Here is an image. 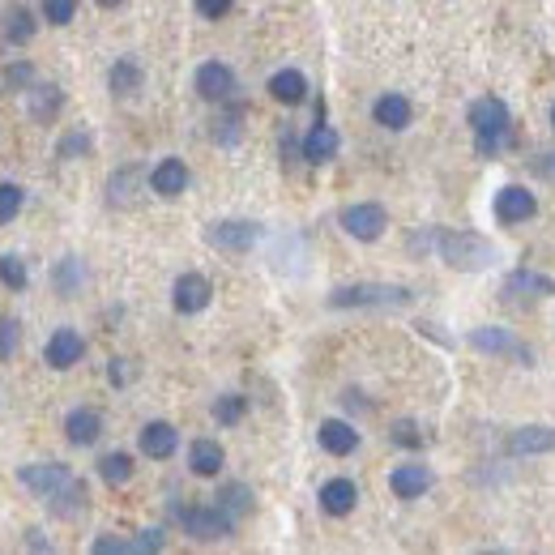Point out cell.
I'll return each instance as SVG.
<instances>
[{"mask_svg": "<svg viewBox=\"0 0 555 555\" xmlns=\"http://www.w3.org/2000/svg\"><path fill=\"white\" fill-rule=\"evenodd\" d=\"M133 551H163V530H141V538H133Z\"/></svg>", "mask_w": 555, "mask_h": 555, "instance_id": "7bdbcfd3", "label": "cell"}, {"mask_svg": "<svg viewBox=\"0 0 555 555\" xmlns=\"http://www.w3.org/2000/svg\"><path fill=\"white\" fill-rule=\"evenodd\" d=\"M0 287H9V291L30 287V269H26V261L18 257V252H5V257H0Z\"/></svg>", "mask_w": 555, "mask_h": 555, "instance_id": "4dcf8cb0", "label": "cell"}, {"mask_svg": "<svg viewBox=\"0 0 555 555\" xmlns=\"http://www.w3.org/2000/svg\"><path fill=\"white\" fill-rule=\"evenodd\" d=\"M214 299V287L205 274H180L176 287H171V304H176L180 316H193V312H205Z\"/></svg>", "mask_w": 555, "mask_h": 555, "instance_id": "30bf717a", "label": "cell"}, {"mask_svg": "<svg viewBox=\"0 0 555 555\" xmlns=\"http://www.w3.org/2000/svg\"><path fill=\"white\" fill-rule=\"evenodd\" d=\"M244 410H248V398H240V393H222V398L214 402V419L222 427H235L244 419Z\"/></svg>", "mask_w": 555, "mask_h": 555, "instance_id": "836d02e7", "label": "cell"}, {"mask_svg": "<svg viewBox=\"0 0 555 555\" xmlns=\"http://www.w3.org/2000/svg\"><path fill=\"white\" fill-rule=\"evenodd\" d=\"M338 227L351 235V240L372 244V240L385 235L389 214H385V205H376V201H359V205H346V210L338 214Z\"/></svg>", "mask_w": 555, "mask_h": 555, "instance_id": "277c9868", "label": "cell"}, {"mask_svg": "<svg viewBox=\"0 0 555 555\" xmlns=\"http://www.w3.org/2000/svg\"><path fill=\"white\" fill-rule=\"evenodd\" d=\"M26 107H30V116H35L39 124H47V120H56V111L65 107V94H60V86H30L26 90Z\"/></svg>", "mask_w": 555, "mask_h": 555, "instance_id": "cb8c5ba5", "label": "cell"}, {"mask_svg": "<svg viewBox=\"0 0 555 555\" xmlns=\"http://www.w3.org/2000/svg\"><path fill=\"white\" fill-rule=\"evenodd\" d=\"M188 167H184V158H163V163H158L154 171H150V188L158 197H167V201H176L184 188H188Z\"/></svg>", "mask_w": 555, "mask_h": 555, "instance_id": "5bb4252c", "label": "cell"}, {"mask_svg": "<svg viewBox=\"0 0 555 555\" xmlns=\"http://www.w3.org/2000/svg\"><path fill=\"white\" fill-rule=\"evenodd\" d=\"M218 509L227 513V517H235V521L248 517L252 513V487L248 483H227V487L218 491Z\"/></svg>", "mask_w": 555, "mask_h": 555, "instance_id": "4316f807", "label": "cell"}, {"mask_svg": "<svg viewBox=\"0 0 555 555\" xmlns=\"http://www.w3.org/2000/svg\"><path fill=\"white\" fill-rule=\"evenodd\" d=\"M26 205V188L22 184H0V227H9Z\"/></svg>", "mask_w": 555, "mask_h": 555, "instance_id": "d6a6232c", "label": "cell"}, {"mask_svg": "<svg viewBox=\"0 0 555 555\" xmlns=\"http://www.w3.org/2000/svg\"><path fill=\"white\" fill-rule=\"evenodd\" d=\"M504 295H538V299H547V295H555V282L547 274H534V269H513V274L504 278Z\"/></svg>", "mask_w": 555, "mask_h": 555, "instance_id": "d4e9b609", "label": "cell"}, {"mask_svg": "<svg viewBox=\"0 0 555 555\" xmlns=\"http://www.w3.org/2000/svg\"><path fill=\"white\" fill-rule=\"evenodd\" d=\"M269 99H274V103H287V107L304 103V99H308V77L299 73V69H278L274 77H269Z\"/></svg>", "mask_w": 555, "mask_h": 555, "instance_id": "44dd1931", "label": "cell"}, {"mask_svg": "<svg viewBox=\"0 0 555 555\" xmlns=\"http://www.w3.org/2000/svg\"><path fill=\"white\" fill-rule=\"evenodd\" d=\"M65 436L69 444H94L103 436V415L99 410H90V406H77L65 415Z\"/></svg>", "mask_w": 555, "mask_h": 555, "instance_id": "ffe728a7", "label": "cell"}, {"mask_svg": "<svg viewBox=\"0 0 555 555\" xmlns=\"http://www.w3.org/2000/svg\"><path fill=\"white\" fill-rule=\"evenodd\" d=\"M82 355H86V338L77 329H56L52 338H47V351H43L47 368H56V372H69L73 363H82Z\"/></svg>", "mask_w": 555, "mask_h": 555, "instance_id": "8fae6325", "label": "cell"}, {"mask_svg": "<svg viewBox=\"0 0 555 555\" xmlns=\"http://www.w3.org/2000/svg\"><path fill=\"white\" fill-rule=\"evenodd\" d=\"M43 18L52 26H69L77 18V0H43Z\"/></svg>", "mask_w": 555, "mask_h": 555, "instance_id": "8d00e7d4", "label": "cell"}, {"mask_svg": "<svg viewBox=\"0 0 555 555\" xmlns=\"http://www.w3.org/2000/svg\"><path fill=\"white\" fill-rule=\"evenodd\" d=\"M124 0H99V9H120Z\"/></svg>", "mask_w": 555, "mask_h": 555, "instance_id": "f6af8a7d", "label": "cell"}, {"mask_svg": "<svg viewBox=\"0 0 555 555\" xmlns=\"http://www.w3.org/2000/svg\"><path fill=\"white\" fill-rule=\"evenodd\" d=\"M231 5H235V0H197V13H201V18H210V22H218V18H227V13H231Z\"/></svg>", "mask_w": 555, "mask_h": 555, "instance_id": "60d3db41", "label": "cell"}, {"mask_svg": "<svg viewBox=\"0 0 555 555\" xmlns=\"http://www.w3.org/2000/svg\"><path fill=\"white\" fill-rule=\"evenodd\" d=\"M22 346V325L13 316H0V359H13Z\"/></svg>", "mask_w": 555, "mask_h": 555, "instance_id": "d590c367", "label": "cell"}, {"mask_svg": "<svg viewBox=\"0 0 555 555\" xmlns=\"http://www.w3.org/2000/svg\"><path fill=\"white\" fill-rule=\"evenodd\" d=\"M5 86H13V90H30V86H35V69H30L26 60H22V65H9V69H5Z\"/></svg>", "mask_w": 555, "mask_h": 555, "instance_id": "f35d334b", "label": "cell"}, {"mask_svg": "<svg viewBox=\"0 0 555 555\" xmlns=\"http://www.w3.org/2000/svg\"><path fill=\"white\" fill-rule=\"evenodd\" d=\"M137 444H141V453H146V457H154V462H167V457L180 449V432L171 423H146V427H141V436H137Z\"/></svg>", "mask_w": 555, "mask_h": 555, "instance_id": "9a60e30c", "label": "cell"}, {"mask_svg": "<svg viewBox=\"0 0 555 555\" xmlns=\"http://www.w3.org/2000/svg\"><path fill=\"white\" fill-rule=\"evenodd\" d=\"M18 479H22L30 491H35V496H39L43 504H47L52 496H60V491H65V487L77 479V474H73L69 466H60V462H35V466H22Z\"/></svg>", "mask_w": 555, "mask_h": 555, "instance_id": "ba28073f", "label": "cell"}, {"mask_svg": "<svg viewBox=\"0 0 555 555\" xmlns=\"http://www.w3.org/2000/svg\"><path fill=\"white\" fill-rule=\"evenodd\" d=\"M410 248H436L444 265L453 269H487L496 261V244L479 231H449V227H427L410 240Z\"/></svg>", "mask_w": 555, "mask_h": 555, "instance_id": "6da1fadb", "label": "cell"}, {"mask_svg": "<svg viewBox=\"0 0 555 555\" xmlns=\"http://www.w3.org/2000/svg\"><path fill=\"white\" fill-rule=\"evenodd\" d=\"M47 509H52L56 517H77V513L86 509V483H82V479H73L65 491H60V496L47 500Z\"/></svg>", "mask_w": 555, "mask_h": 555, "instance_id": "f1b7e54d", "label": "cell"}, {"mask_svg": "<svg viewBox=\"0 0 555 555\" xmlns=\"http://www.w3.org/2000/svg\"><path fill=\"white\" fill-rule=\"evenodd\" d=\"M90 146H94V141H90V133H69L65 141H60V158H77V154H90Z\"/></svg>", "mask_w": 555, "mask_h": 555, "instance_id": "ab89813d", "label": "cell"}, {"mask_svg": "<svg viewBox=\"0 0 555 555\" xmlns=\"http://www.w3.org/2000/svg\"><path fill=\"white\" fill-rule=\"evenodd\" d=\"M333 308H406L410 291L389 287V282H359V287H338L329 295Z\"/></svg>", "mask_w": 555, "mask_h": 555, "instance_id": "3957f363", "label": "cell"}, {"mask_svg": "<svg viewBox=\"0 0 555 555\" xmlns=\"http://www.w3.org/2000/svg\"><path fill=\"white\" fill-rule=\"evenodd\" d=\"M141 82H146V77H141V65H137V60H116V65H111V73H107V86H111V94H120V99L137 94Z\"/></svg>", "mask_w": 555, "mask_h": 555, "instance_id": "484cf974", "label": "cell"}, {"mask_svg": "<svg viewBox=\"0 0 555 555\" xmlns=\"http://www.w3.org/2000/svg\"><path fill=\"white\" fill-rule=\"evenodd\" d=\"M338 150H342L338 129H329L325 120H316V129L304 137V158L321 167V163H333V158H338Z\"/></svg>", "mask_w": 555, "mask_h": 555, "instance_id": "ac0fdd59", "label": "cell"}, {"mask_svg": "<svg viewBox=\"0 0 555 555\" xmlns=\"http://www.w3.org/2000/svg\"><path fill=\"white\" fill-rule=\"evenodd\" d=\"M316 440H321V449L329 457H351L359 449V432L346 419H325L321 432H316Z\"/></svg>", "mask_w": 555, "mask_h": 555, "instance_id": "2e32d148", "label": "cell"}, {"mask_svg": "<svg viewBox=\"0 0 555 555\" xmlns=\"http://www.w3.org/2000/svg\"><path fill=\"white\" fill-rule=\"evenodd\" d=\"M180 521H184V534L197 538V543H218V538H231L235 530V517H227L218 504L214 509H184Z\"/></svg>", "mask_w": 555, "mask_h": 555, "instance_id": "8992f818", "label": "cell"}, {"mask_svg": "<svg viewBox=\"0 0 555 555\" xmlns=\"http://www.w3.org/2000/svg\"><path fill=\"white\" fill-rule=\"evenodd\" d=\"M5 35H9V43H30V35H35V18H30V9H9Z\"/></svg>", "mask_w": 555, "mask_h": 555, "instance_id": "e575fe53", "label": "cell"}, {"mask_svg": "<svg viewBox=\"0 0 555 555\" xmlns=\"http://www.w3.org/2000/svg\"><path fill=\"white\" fill-rule=\"evenodd\" d=\"M222 466H227V453H222L218 440H193V449H188V470L201 474V479H214Z\"/></svg>", "mask_w": 555, "mask_h": 555, "instance_id": "603a6c76", "label": "cell"}, {"mask_svg": "<svg viewBox=\"0 0 555 555\" xmlns=\"http://www.w3.org/2000/svg\"><path fill=\"white\" fill-rule=\"evenodd\" d=\"M410 116H415V107H410V99H402V94H380L376 107H372V120L389 133L410 129Z\"/></svg>", "mask_w": 555, "mask_h": 555, "instance_id": "e0dca14e", "label": "cell"}, {"mask_svg": "<svg viewBox=\"0 0 555 555\" xmlns=\"http://www.w3.org/2000/svg\"><path fill=\"white\" fill-rule=\"evenodd\" d=\"M389 487L398 500H419L427 487H432V470H427L423 462H406V466H393L389 474Z\"/></svg>", "mask_w": 555, "mask_h": 555, "instance_id": "4fadbf2b", "label": "cell"}, {"mask_svg": "<svg viewBox=\"0 0 555 555\" xmlns=\"http://www.w3.org/2000/svg\"><path fill=\"white\" fill-rule=\"evenodd\" d=\"M137 176H141L137 167L116 171V176H111V184H107V201H111V205H129V201H133V184H137Z\"/></svg>", "mask_w": 555, "mask_h": 555, "instance_id": "1f68e13d", "label": "cell"}, {"mask_svg": "<svg viewBox=\"0 0 555 555\" xmlns=\"http://www.w3.org/2000/svg\"><path fill=\"white\" fill-rule=\"evenodd\" d=\"M470 346H474V351H483V355H509L517 363H534L530 346L521 338H513L509 329H500V325H479L470 333Z\"/></svg>", "mask_w": 555, "mask_h": 555, "instance_id": "52a82bcc", "label": "cell"}, {"mask_svg": "<svg viewBox=\"0 0 555 555\" xmlns=\"http://www.w3.org/2000/svg\"><path fill=\"white\" fill-rule=\"evenodd\" d=\"M538 453H555L551 427H517L509 436V457H538Z\"/></svg>", "mask_w": 555, "mask_h": 555, "instance_id": "d6986e66", "label": "cell"}, {"mask_svg": "<svg viewBox=\"0 0 555 555\" xmlns=\"http://www.w3.org/2000/svg\"><path fill=\"white\" fill-rule=\"evenodd\" d=\"M466 120H470L474 150H479V158H496L513 141V116H509V107H504L500 99H491V94H487V99H474L470 103Z\"/></svg>", "mask_w": 555, "mask_h": 555, "instance_id": "7a4b0ae2", "label": "cell"}, {"mask_svg": "<svg viewBox=\"0 0 555 555\" xmlns=\"http://www.w3.org/2000/svg\"><path fill=\"white\" fill-rule=\"evenodd\" d=\"M197 94L205 103H222L235 94V73L231 65H222V60H205V65L197 69Z\"/></svg>", "mask_w": 555, "mask_h": 555, "instance_id": "7c38bea8", "label": "cell"}, {"mask_svg": "<svg viewBox=\"0 0 555 555\" xmlns=\"http://www.w3.org/2000/svg\"><path fill=\"white\" fill-rule=\"evenodd\" d=\"M393 444H406V449H419L423 444V432H419V423H410V419H402V423H393Z\"/></svg>", "mask_w": 555, "mask_h": 555, "instance_id": "74e56055", "label": "cell"}, {"mask_svg": "<svg viewBox=\"0 0 555 555\" xmlns=\"http://www.w3.org/2000/svg\"><path fill=\"white\" fill-rule=\"evenodd\" d=\"M257 240H261V227L257 222H244V218H227V222H210V227H205V244L218 252H252Z\"/></svg>", "mask_w": 555, "mask_h": 555, "instance_id": "5b68a950", "label": "cell"}, {"mask_svg": "<svg viewBox=\"0 0 555 555\" xmlns=\"http://www.w3.org/2000/svg\"><path fill=\"white\" fill-rule=\"evenodd\" d=\"M99 479L107 487H124V483L133 479V457L129 453H107L103 462H99Z\"/></svg>", "mask_w": 555, "mask_h": 555, "instance_id": "f546056e", "label": "cell"}, {"mask_svg": "<svg viewBox=\"0 0 555 555\" xmlns=\"http://www.w3.org/2000/svg\"><path fill=\"white\" fill-rule=\"evenodd\" d=\"M52 282H56V291L69 299V295L82 291V282H86V265L77 261V257H65V261H60V265L52 269Z\"/></svg>", "mask_w": 555, "mask_h": 555, "instance_id": "83f0119b", "label": "cell"}, {"mask_svg": "<svg viewBox=\"0 0 555 555\" xmlns=\"http://www.w3.org/2000/svg\"><path fill=\"white\" fill-rule=\"evenodd\" d=\"M94 551H99V555H107V551H133V543H124V538H99Z\"/></svg>", "mask_w": 555, "mask_h": 555, "instance_id": "ee69618b", "label": "cell"}, {"mask_svg": "<svg viewBox=\"0 0 555 555\" xmlns=\"http://www.w3.org/2000/svg\"><path fill=\"white\" fill-rule=\"evenodd\" d=\"M551 129H555V103H551Z\"/></svg>", "mask_w": 555, "mask_h": 555, "instance_id": "bcb514c9", "label": "cell"}, {"mask_svg": "<svg viewBox=\"0 0 555 555\" xmlns=\"http://www.w3.org/2000/svg\"><path fill=\"white\" fill-rule=\"evenodd\" d=\"M491 210H496V222H504V227H517V222L534 218L538 201H534V193H530L526 184H504L500 193H496V201H491Z\"/></svg>", "mask_w": 555, "mask_h": 555, "instance_id": "9c48e42d", "label": "cell"}, {"mask_svg": "<svg viewBox=\"0 0 555 555\" xmlns=\"http://www.w3.org/2000/svg\"><path fill=\"white\" fill-rule=\"evenodd\" d=\"M107 380H111V385H129V380H133V368H129V359H111V368H107Z\"/></svg>", "mask_w": 555, "mask_h": 555, "instance_id": "b9f144b4", "label": "cell"}, {"mask_svg": "<svg viewBox=\"0 0 555 555\" xmlns=\"http://www.w3.org/2000/svg\"><path fill=\"white\" fill-rule=\"evenodd\" d=\"M355 504H359V487L351 479H329L321 487V509L329 517H346V513H355Z\"/></svg>", "mask_w": 555, "mask_h": 555, "instance_id": "7402d4cb", "label": "cell"}]
</instances>
